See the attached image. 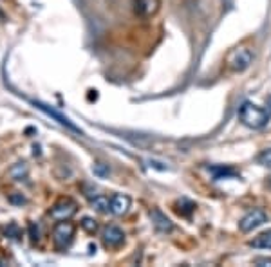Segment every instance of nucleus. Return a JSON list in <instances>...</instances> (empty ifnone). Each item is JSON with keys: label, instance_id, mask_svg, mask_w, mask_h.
I'll use <instances>...</instances> for the list:
<instances>
[{"label": "nucleus", "instance_id": "17", "mask_svg": "<svg viewBox=\"0 0 271 267\" xmlns=\"http://www.w3.org/2000/svg\"><path fill=\"white\" fill-rule=\"evenodd\" d=\"M6 233L11 235V239H20V231H18V227L15 226V224H11L9 227H6Z\"/></svg>", "mask_w": 271, "mask_h": 267}, {"label": "nucleus", "instance_id": "19", "mask_svg": "<svg viewBox=\"0 0 271 267\" xmlns=\"http://www.w3.org/2000/svg\"><path fill=\"white\" fill-rule=\"evenodd\" d=\"M94 173H96V175H99V177H103V175H107L109 170L105 168L103 165H99V163H98V165H94Z\"/></svg>", "mask_w": 271, "mask_h": 267}, {"label": "nucleus", "instance_id": "23", "mask_svg": "<svg viewBox=\"0 0 271 267\" xmlns=\"http://www.w3.org/2000/svg\"><path fill=\"white\" fill-rule=\"evenodd\" d=\"M269 188H271V177H269Z\"/></svg>", "mask_w": 271, "mask_h": 267}, {"label": "nucleus", "instance_id": "8", "mask_svg": "<svg viewBox=\"0 0 271 267\" xmlns=\"http://www.w3.org/2000/svg\"><path fill=\"white\" fill-rule=\"evenodd\" d=\"M150 218H152V224L157 231L161 233H170L174 230V222L170 220L163 211L159 210H150Z\"/></svg>", "mask_w": 271, "mask_h": 267}, {"label": "nucleus", "instance_id": "18", "mask_svg": "<svg viewBox=\"0 0 271 267\" xmlns=\"http://www.w3.org/2000/svg\"><path fill=\"white\" fill-rule=\"evenodd\" d=\"M29 231H31V239L33 240H40V230L35 224H29Z\"/></svg>", "mask_w": 271, "mask_h": 267}, {"label": "nucleus", "instance_id": "22", "mask_svg": "<svg viewBox=\"0 0 271 267\" xmlns=\"http://www.w3.org/2000/svg\"><path fill=\"white\" fill-rule=\"evenodd\" d=\"M266 110L271 114V96H269V98H267V108H266Z\"/></svg>", "mask_w": 271, "mask_h": 267}, {"label": "nucleus", "instance_id": "11", "mask_svg": "<svg viewBox=\"0 0 271 267\" xmlns=\"http://www.w3.org/2000/svg\"><path fill=\"white\" fill-rule=\"evenodd\" d=\"M250 246L255 249H271V230L257 235L253 240H250Z\"/></svg>", "mask_w": 271, "mask_h": 267}, {"label": "nucleus", "instance_id": "2", "mask_svg": "<svg viewBox=\"0 0 271 267\" xmlns=\"http://www.w3.org/2000/svg\"><path fill=\"white\" fill-rule=\"evenodd\" d=\"M74 231H76V227H74L73 222H69V220L58 222L56 226H54V230H53L54 247H56L58 251H65L67 247L71 246V242H73Z\"/></svg>", "mask_w": 271, "mask_h": 267}, {"label": "nucleus", "instance_id": "10", "mask_svg": "<svg viewBox=\"0 0 271 267\" xmlns=\"http://www.w3.org/2000/svg\"><path fill=\"white\" fill-rule=\"evenodd\" d=\"M130 197L123 194H116L111 199V213L114 215H125L130 208Z\"/></svg>", "mask_w": 271, "mask_h": 267}, {"label": "nucleus", "instance_id": "14", "mask_svg": "<svg viewBox=\"0 0 271 267\" xmlns=\"http://www.w3.org/2000/svg\"><path fill=\"white\" fill-rule=\"evenodd\" d=\"M177 204H181L183 208H177V213L185 215V217H190V215L193 213V210H195V204L190 201H186V199H183L181 202H177Z\"/></svg>", "mask_w": 271, "mask_h": 267}, {"label": "nucleus", "instance_id": "15", "mask_svg": "<svg viewBox=\"0 0 271 267\" xmlns=\"http://www.w3.org/2000/svg\"><path fill=\"white\" fill-rule=\"evenodd\" d=\"M82 227L87 231V233H94L96 230H98V224H96L94 218H90V217H85L82 220Z\"/></svg>", "mask_w": 271, "mask_h": 267}, {"label": "nucleus", "instance_id": "12", "mask_svg": "<svg viewBox=\"0 0 271 267\" xmlns=\"http://www.w3.org/2000/svg\"><path fill=\"white\" fill-rule=\"evenodd\" d=\"M92 208H94L96 211H99V213H109V211H111V201H109V197H105V195H96V197L92 199Z\"/></svg>", "mask_w": 271, "mask_h": 267}, {"label": "nucleus", "instance_id": "20", "mask_svg": "<svg viewBox=\"0 0 271 267\" xmlns=\"http://www.w3.org/2000/svg\"><path fill=\"white\" fill-rule=\"evenodd\" d=\"M255 265H259V267L271 265V258H255Z\"/></svg>", "mask_w": 271, "mask_h": 267}, {"label": "nucleus", "instance_id": "21", "mask_svg": "<svg viewBox=\"0 0 271 267\" xmlns=\"http://www.w3.org/2000/svg\"><path fill=\"white\" fill-rule=\"evenodd\" d=\"M9 201L15 202V204H24L25 199L24 197H18V195H11V197H9Z\"/></svg>", "mask_w": 271, "mask_h": 267}, {"label": "nucleus", "instance_id": "7", "mask_svg": "<svg viewBox=\"0 0 271 267\" xmlns=\"http://www.w3.org/2000/svg\"><path fill=\"white\" fill-rule=\"evenodd\" d=\"M159 6H161V0H136L134 2L136 15L141 18L154 17L159 11Z\"/></svg>", "mask_w": 271, "mask_h": 267}, {"label": "nucleus", "instance_id": "4", "mask_svg": "<svg viewBox=\"0 0 271 267\" xmlns=\"http://www.w3.org/2000/svg\"><path fill=\"white\" fill-rule=\"evenodd\" d=\"M76 211H78V204H76L73 199L63 197V199H60L53 208H51L49 215H51L53 220L62 222V220H69Z\"/></svg>", "mask_w": 271, "mask_h": 267}, {"label": "nucleus", "instance_id": "9", "mask_svg": "<svg viewBox=\"0 0 271 267\" xmlns=\"http://www.w3.org/2000/svg\"><path fill=\"white\" fill-rule=\"evenodd\" d=\"M103 240L111 247H118L125 242V233L116 226H107L103 230Z\"/></svg>", "mask_w": 271, "mask_h": 267}, {"label": "nucleus", "instance_id": "1", "mask_svg": "<svg viewBox=\"0 0 271 267\" xmlns=\"http://www.w3.org/2000/svg\"><path fill=\"white\" fill-rule=\"evenodd\" d=\"M239 118L243 121V125L250 128H262L264 125L269 121L271 114L266 108H260L253 103H244L241 110H239Z\"/></svg>", "mask_w": 271, "mask_h": 267}, {"label": "nucleus", "instance_id": "5", "mask_svg": "<svg viewBox=\"0 0 271 267\" xmlns=\"http://www.w3.org/2000/svg\"><path fill=\"white\" fill-rule=\"evenodd\" d=\"M267 222V215L264 213L262 210H253L250 211L248 215H244L243 218H241V222H239V227H241V231L243 233H250V231L257 230V227L264 226Z\"/></svg>", "mask_w": 271, "mask_h": 267}, {"label": "nucleus", "instance_id": "3", "mask_svg": "<svg viewBox=\"0 0 271 267\" xmlns=\"http://www.w3.org/2000/svg\"><path fill=\"white\" fill-rule=\"evenodd\" d=\"M253 60H255V53L250 47H237L228 56V65L235 72H243V70H246L253 63Z\"/></svg>", "mask_w": 271, "mask_h": 267}, {"label": "nucleus", "instance_id": "16", "mask_svg": "<svg viewBox=\"0 0 271 267\" xmlns=\"http://www.w3.org/2000/svg\"><path fill=\"white\" fill-rule=\"evenodd\" d=\"M257 161H259V165L266 166V168H271V150H264V152L257 157Z\"/></svg>", "mask_w": 271, "mask_h": 267}, {"label": "nucleus", "instance_id": "13", "mask_svg": "<svg viewBox=\"0 0 271 267\" xmlns=\"http://www.w3.org/2000/svg\"><path fill=\"white\" fill-rule=\"evenodd\" d=\"M210 172L214 173L215 179H222V177H235L237 175V172H235L233 168H222V166H219V168H210Z\"/></svg>", "mask_w": 271, "mask_h": 267}, {"label": "nucleus", "instance_id": "6", "mask_svg": "<svg viewBox=\"0 0 271 267\" xmlns=\"http://www.w3.org/2000/svg\"><path fill=\"white\" fill-rule=\"evenodd\" d=\"M33 105L38 108V110H42V112H45V114L49 116V118H53L54 121H58L60 125H63V127H67L69 130H74V132H80V128L76 127V125L73 123V121L67 118V116H63V114H60L58 110H54L53 107H49V105H45V103H42V101H33Z\"/></svg>", "mask_w": 271, "mask_h": 267}]
</instances>
